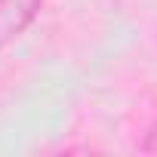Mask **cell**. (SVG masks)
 I'll return each instance as SVG.
<instances>
[{"label": "cell", "instance_id": "cell-1", "mask_svg": "<svg viewBox=\"0 0 157 157\" xmlns=\"http://www.w3.org/2000/svg\"><path fill=\"white\" fill-rule=\"evenodd\" d=\"M43 0H0V49L31 28Z\"/></svg>", "mask_w": 157, "mask_h": 157}, {"label": "cell", "instance_id": "cell-2", "mask_svg": "<svg viewBox=\"0 0 157 157\" xmlns=\"http://www.w3.org/2000/svg\"><path fill=\"white\" fill-rule=\"evenodd\" d=\"M142 151H157V123L148 129V139L142 142Z\"/></svg>", "mask_w": 157, "mask_h": 157}]
</instances>
